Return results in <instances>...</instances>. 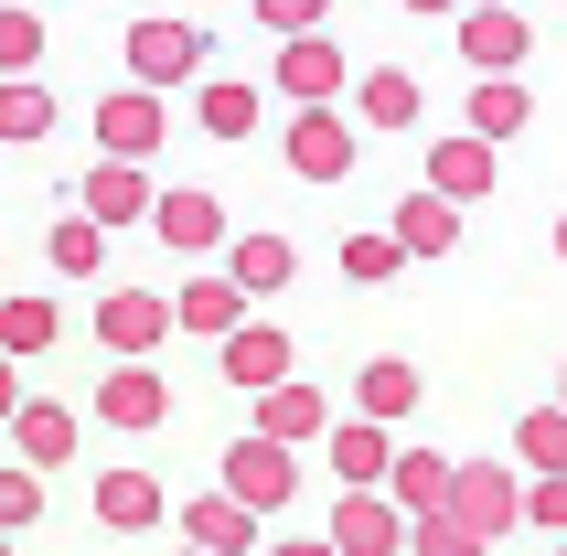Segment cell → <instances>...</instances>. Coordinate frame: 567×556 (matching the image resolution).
<instances>
[{"mask_svg":"<svg viewBox=\"0 0 567 556\" xmlns=\"http://www.w3.org/2000/svg\"><path fill=\"white\" fill-rule=\"evenodd\" d=\"M172 332H183V310L161 300V289H107V300H96V353H107V364H151Z\"/></svg>","mask_w":567,"mask_h":556,"instance_id":"cell-1","label":"cell"},{"mask_svg":"<svg viewBox=\"0 0 567 556\" xmlns=\"http://www.w3.org/2000/svg\"><path fill=\"white\" fill-rule=\"evenodd\" d=\"M353 107H289V128H279V161L300 172V183H343L353 172Z\"/></svg>","mask_w":567,"mask_h":556,"instance_id":"cell-2","label":"cell"},{"mask_svg":"<svg viewBox=\"0 0 567 556\" xmlns=\"http://www.w3.org/2000/svg\"><path fill=\"white\" fill-rule=\"evenodd\" d=\"M128 86H204V22H128Z\"/></svg>","mask_w":567,"mask_h":556,"instance_id":"cell-3","label":"cell"},{"mask_svg":"<svg viewBox=\"0 0 567 556\" xmlns=\"http://www.w3.org/2000/svg\"><path fill=\"white\" fill-rule=\"evenodd\" d=\"M450 514H461L472 535H514V525H525V461H461Z\"/></svg>","mask_w":567,"mask_h":556,"instance_id":"cell-4","label":"cell"},{"mask_svg":"<svg viewBox=\"0 0 567 556\" xmlns=\"http://www.w3.org/2000/svg\"><path fill=\"white\" fill-rule=\"evenodd\" d=\"M321 535H332L343 556H408V546H417V514H408L396 493H343Z\"/></svg>","mask_w":567,"mask_h":556,"instance_id":"cell-5","label":"cell"},{"mask_svg":"<svg viewBox=\"0 0 567 556\" xmlns=\"http://www.w3.org/2000/svg\"><path fill=\"white\" fill-rule=\"evenodd\" d=\"M279 96H289V107H343V96H353L343 43H332V32H289V43H279Z\"/></svg>","mask_w":567,"mask_h":556,"instance_id":"cell-6","label":"cell"},{"mask_svg":"<svg viewBox=\"0 0 567 556\" xmlns=\"http://www.w3.org/2000/svg\"><path fill=\"white\" fill-rule=\"evenodd\" d=\"M86 514H96V525H107V535H161V525H172V514H183V503L161 493V482H151V471H140V461H118V471H96Z\"/></svg>","mask_w":567,"mask_h":556,"instance_id":"cell-7","label":"cell"},{"mask_svg":"<svg viewBox=\"0 0 567 556\" xmlns=\"http://www.w3.org/2000/svg\"><path fill=\"white\" fill-rule=\"evenodd\" d=\"M161 140H172L161 86H107V96H96V151H107V161H151Z\"/></svg>","mask_w":567,"mask_h":556,"instance_id":"cell-8","label":"cell"},{"mask_svg":"<svg viewBox=\"0 0 567 556\" xmlns=\"http://www.w3.org/2000/svg\"><path fill=\"white\" fill-rule=\"evenodd\" d=\"M225 493L247 503V514H279L289 493H300V450H279V439H236V450H225Z\"/></svg>","mask_w":567,"mask_h":556,"instance_id":"cell-9","label":"cell"},{"mask_svg":"<svg viewBox=\"0 0 567 556\" xmlns=\"http://www.w3.org/2000/svg\"><path fill=\"white\" fill-rule=\"evenodd\" d=\"M0 439H11V461H32V471H43V482H54V471L75 461V450H86V418H75V406H64V397H32L22 418L0 429Z\"/></svg>","mask_w":567,"mask_h":556,"instance_id":"cell-10","label":"cell"},{"mask_svg":"<svg viewBox=\"0 0 567 556\" xmlns=\"http://www.w3.org/2000/svg\"><path fill=\"white\" fill-rule=\"evenodd\" d=\"M321 461H332L343 493H385V471H396V429H385V418H332Z\"/></svg>","mask_w":567,"mask_h":556,"instance_id":"cell-11","label":"cell"},{"mask_svg":"<svg viewBox=\"0 0 567 556\" xmlns=\"http://www.w3.org/2000/svg\"><path fill=\"white\" fill-rule=\"evenodd\" d=\"M215 353H225V385H236V397H268V385H289V374H300V342H289L279 332V321H247V332H236V342H215Z\"/></svg>","mask_w":567,"mask_h":556,"instance_id":"cell-12","label":"cell"},{"mask_svg":"<svg viewBox=\"0 0 567 556\" xmlns=\"http://www.w3.org/2000/svg\"><path fill=\"white\" fill-rule=\"evenodd\" d=\"M96 418L118 439H151L161 418H172V385H161V364H107L96 374Z\"/></svg>","mask_w":567,"mask_h":556,"instance_id":"cell-13","label":"cell"},{"mask_svg":"<svg viewBox=\"0 0 567 556\" xmlns=\"http://www.w3.org/2000/svg\"><path fill=\"white\" fill-rule=\"evenodd\" d=\"M75 204H86L96 225H140V215L161 204V183H151V161H107V151H96L86 183H75Z\"/></svg>","mask_w":567,"mask_h":556,"instance_id":"cell-14","label":"cell"},{"mask_svg":"<svg viewBox=\"0 0 567 556\" xmlns=\"http://www.w3.org/2000/svg\"><path fill=\"white\" fill-rule=\"evenodd\" d=\"M257 439H279V450H321V439H332V397H321L311 374L268 385V397H257Z\"/></svg>","mask_w":567,"mask_h":556,"instance_id":"cell-15","label":"cell"},{"mask_svg":"<svg viewBox=\"0 0 567 556\" xmlns=\"http://www.w3.org/2000/svg\"><path fill=\"white\" fill-rule=\"evenodd\" d=\"M151 236H161V247H172V257L236 247V236H225V204H215V193H193V183H172V193H161V204H151Z\"/></svg>","mask_w":567,"mask_h":556,"instance_id":"cell-16","label":"cell"},{"mask_svg":"<svg viewBox=\"0 0 567 556\" xmlns=\"http://www.w3.org/2000/svg\"><path fill=\"white\" fill-rule=\"evenodd\" d=\"M461 64H472V75H514V64L536 54V22H525V11H461Z\"/></svg>","mask_w":567,"mask_h":556,"instance_id":"cell-17","label":"cell"},{"mask_svg":"<svg viewBox=\"0 0 567 556\" xmlns=\"http://www.w3.org/2000/svg\"><path fill=\"white\" fill-rule=\"evenodd\" d=\"M172 525H183V546H215V556H247V546H257V525H268V514H247V503H236V493H225V482H215V493H193L183 514H172Z\"/></svg>","mask_w":567,"mask_h":556,"instance_id":"cell-18","label":"cell"},{"mask_svg":"<svg viewBox=\"0 0 567 556\" xmlns=\"http://www.w3.org/2000/svg\"><path fill=\"white\" fill-rule=\"evenodd\" d=\"M257 119H268V96H257L247 75H204V86H193V128H204V140H225V151H236V140H257Z\"/></svg>","mask_w":567,"mask_h":556,"instance_id":"cell-19","label":"cell"},{"mask_svg":"<svg viewBox=\"0 0 567 556\" xmlns=\"http://www.w3.org/2000/svg\"><path fill=\"white\" fill-rule=\"evenodd\" d=\"M172 310H183V332L193 342H236L247 332V289H236V278H183V289H172Z\"/></svg>","mask_w":567,"mask_h":556,"instance_id":"cell-20","label":"cell"},{"mask_svg":"<svg viewBox=\"0 0 567 556\" xmlns=\"http://www.w3.org/2000/svg\"><path fill=\"white\" fill-rule=\"evenodd\" d=\"M54 342H64L54 289H11V300H0V353H11V364H43Z\"/></svg>","mask_w":567,"mask_h":556,"instance_id":"cell-21","label":"cell"},{"mask_svg":"<svg viewBox=\"0 0 567 556\" xmlns=\"http://www.w3.org/2000/svg\"><path fill=\"white\" fill-rule=\"evenodd\" d=\"M493 172H504V161H493V140H472V128H450L440 151H429V193H450V204H482Z\"/></svg>","mask_w":567,"mask_h":556,"instance_id":"cell-22","label":"cell"},{"mask_svg":"<svg viewBox=\"0 0 567 556\" xmlns=\"http://www.w3.org/2000/svg\"><path fill=\"white\" fill-rule=\"evenodd\" d=\"M417 107H429V96H417L408 64H375V75H353V119L385 128V140H396V128H417Z\"/></svg>","mask_w":567,"mask_h":556,"instance_id":"cell-23","label":"cell"},{"mask_svg":"<svg viewBox=\"0 0 567 556\" xmlns=\"http://www.w3.org/2000/svg\"><path fill=\"white\" fill-rule=\"evenodd\" d=\"M225 278H236L247 300H279L289 278H300V247H289V236H236V247H225Z\"/></svg>","mask_w":567,"mask_h":556,"instance_id":"cell-24","label":"cell"},{"mask_svg":"<svg viewBox=\"0 0 567 556\" xmlns=\"http://www.w3.org/2000/svg\"><path fill=\"white\" fill-rule=\"evenodd\" d=\"M107 236H118V225H96L86 204H75V215L43 225V268H54V278H96V268H107Z\"/></svg>","mask_w":567,"mask_h":556,"instance_id":"cell-25","label":"cell"},{"mask_svg":"<svg viewBox=\"0 0 567 556\" xmlns=\"http://www.w3.org/2000/svg\"><path fill=\"white\" fill-rule=\"evenodd\" d=\"M385 236H396L408 257H450V247H461V204H450V193H408Z\"/></svg>","mask_w":567,"mask_h":556,"instance_id":"cell-26","label":"cell"},{"mask_svg":"<svg viewBox=\"0 0 567 556\" xmlns=\"http://www.w3.org/2000/svg\"><path fill=\"white\" fill-rule=\"evenodd\" d=\"M525 119H536V96L514 86V75H472V107H461V128H472V140H493V151H504Z\"/></svg>","mask_w":567,"mask_h":556,"instance_id":"cell-27","label":"cell"},{"mask_svg":"<svg viewBox=\"0 0 567 556\" xmlns=\"http://www.w3.org/2000/svg\"><path fill=\"white\" fill-rule=\"evenodd\" d=\"M417 397H429V385H417V364H396V353H375V364L353 374V418H385V429H396Z\"/></svg>","mask_w":567,"mask_h":556,"instance_id":"cell-28","label":"cell"},{"mask_svg":"<svg viewBox=\"0 0 567 556\" xmlns=\"http://www.w3.org/2000/svg\"><path fill=\"white\" fill-rule=\"evenodd\" d=\"M450 482H461V461H440V450H396V471H385V493L408 514H450Z\"/></svg>","mask_w":567,"mask_h":556,"instance_id":"cell-29","label":"cell"},{"mask_svg":"<svg viewBox=\"0 0 567 556\" xmlns=\"http://www.w3.org/2000/svg\"><path fill=\"white\" fill-rule=\"evenodd\" d=\"M0 140H11V151L54 140V86H43V75H0Z\"/></svg>","mask_w":567,"mask_h":556,"instance_id":"cell-30","label":"cell"},{"mask_svg":"<svg viewBox=\"0 0 567 556\" xmlns=\"http://www.w3.org/2000/svg\"><path fill=\"white\" fill-rule=\"evenodd\" d=\"M514 461H525V482L567 471V406H525V418H514Z\"/></svg>","mask_w":567,"mask_h":556,"instance_id":"cell-31","label":"cell"},{"mask_svg":"<svg viewBox=\"0 0 567 556\" xmlns=\"http://www.w3.org/2000/svg\"><path fill=\"white\" fill-rule=\"evenodd\" d=\"M43 493H54V482H43L32 461H0V535H32V525H43Z\"/></svg>","mask_w":567,"mask_h":556,"instance_id":"cell-32","label":"cell"},{"mask_svg":"<svg viewBox=\"0 0 567 556\" xmlns=\"http://www.w3.org/2000/svg\"><path fill=\"white\" fill-rule=\"evenodd\" d=\"M0 75H43V11L0 0Z\"/></svg>","mask_w":567,"mask_h":556,"instance_id":"cell-33","label":"cell"},{"mask_svg":"<svg viewBox=\"0 0 567 556\" xmlns=\"http://www.w3.org/2000/svg\"><path fill=\"white\" fill-rule=\"evenodd\" d=\"M396 268H408V247H396V236H343V278H353V289H385Z\"/></svg>","mask_w":567,"mask_h":556,"instance_id":"cell-34","label":"cell"},{"mask_svg":"<svg viewBox=\"0 0 567 556\" xmlns=\"http://www.w3.org/2000/svg\"><path fill=\"white\" fill-rule=\"evenodd\" d=\"M408 556H493V535H472L461 514H417V546Z\"/></svg>","mask_w":567,"mask_h":556,"instance_id":"cell-35","label":"cell"},{"mask_svg":"<svg viewBox=\"0 0 567 556\" xmlns=\"http://www.w3.org/2000/svg\"><path fill=\"white\" fill-rule=\"evenodd\" d=\"M247 11H257V32H279V43H289V32H321V22H332V0H247Z\"/></svg>","mask_w":567,"mask_h":556,"instance_id":"cell-36","label":"cell"},{"mask_svg":"<svg viewBox=\"0 0 567 556\" xmlns=\"http://www.w3.org/2000/svg\"><path fill=\"white\" fill-rule=\"evenodd\" d=\"M525 525H536V535H567V471L525 482Z\"/></svg>","mask_w":567,"mask_h":556,"instance_id":"cell-37","label":"cell"},{"mask_svg":"<svg viewBox=\"0 0 567 556\" xmlns=\"http://www.w3.org/2000/svg\"><path fill=\"white\" fill-rule=\"evenodd\" d=\"M32 406V385H22V364H11V353H0V429H11V418H22Z\"/></svg>","mask_w":567,"mask_h":556,"instance_id":"cell-38","label":"cell"},{"mask_svg":"<svg viewBox=\"0 0 567 556\" xmlns=\"http://www.w3.org/2000/svg\"><path fill=\"white\" fill-rule=\"evenodd\" d=\"M268 556H343V546H332V535H279Z\"/></svg>","mask_w":567,"mask_h":556,"instance_id":"cell-39","label":"cell"},{"mask_svg":"<svg viewBox=\"0 0 567 556\" xmlns=\"http://www.w3.org/2000/svg\"><path fill=\"white\" fill-rule=\"evenodd\" d=\"M408 11H417V22H450V11H461V0H408Z\"/></svg>","mask_w":567,"mask_h":556,"instance_id":"cell-40","label":"cell"},{"mask_svg":"<svg viewBox=\"0 0 567 556\" xmlns=\"http://www.w3.org/2000/svg\"><path fill=\"white\" fill-rule=\"evenodd\" d=\"M461 11H514V0H461Z\"/></svg>","mask_w":567,"mask_h":556,"instance_id":"cell-41","label":"cell"},{"mask_svg":"<svg viewBox=\"0 0 567 556\" xmlns=\"http://www.w3.org/2000/svg\"><path fill=\"white\" fill-rule=\"evenodd\" d=\"M557 257H567V215H557Z\"/></svg>","mask_w":567,"mask_h":556,"instance_id":"cell-42","label":"cell"},{"mask_svg":"<svg viewBox=\"0 0 567 556\" xmlns=\"http://www.w3.org/2000/svg\"><path fill=\"white\" fill-rule=\"evenodd\" d=\"M557 406H567V374H557Z\"/></svg>","mask_w":567,"mask_h":556,"instance_id":"cell-43","label":"cell"},{"mask_svg":"<svg viewBox=\"0 0 567 556\" xmlns=\"http://www.w3.org/2000/svg\"><path fill=\"white\" fill-rule=\"evenodd\" d=\"M183 556H215V546H183Z\"/></svg>","mask_w":567,"mask_h":556,"instance_id":"cell-44","label":"cell"},{"mask_svg":"<svg viewBox=\"0 0 567 556\" xmlns=\"http://www.w3.org/2000/svg\"><path fill=\"white\" fill-rule=\"evenodd\" d=\"M0 556H11V535H0Z\"/></svg>","mask_w":567,"mask_h":556,"instance_id":"cell-45","label":"cell"},{"mask_svg":"<svg viewBox=\"0 0 567 556\" xmlns=\"http://www.w3.org/2000/svg\"><path fill=\"white\" fill-rule=\"evenodd\" d=\"M557 556H567V535H557Z\"/></svg>","mask_w":567,"mask_h":556,"instance_id":"cell-46","label":"cell"}]
</instances>
